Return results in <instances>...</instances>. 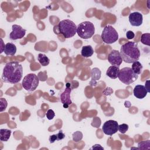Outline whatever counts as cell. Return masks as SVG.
Wrapping results in <instances>:
<instances>
[{
  "mask_svg": "<svg viewBox=\"0 0 150 150\" xmlns=\"http://www.w3.org/2000/svg\"><path fill=\"white\" fill-rule=\"evenodd\" d=\"M23 67L17 62L7 63L3 69L1 79L4 83L16 84L22 78Z\"/></svg>",
  "mask_w": 150,
  "mask_h": 150,
  "instance_id": "1",
  "label": "cell"
},
{
  "mask_svg": "<svg viewBox=\"0 0 150 150\" xmlns=\"http://www.w3.org/2000/svg\"><path fill=\"white\" fill-rule=\"evenodd\" d=\"M59 30L65 38H70L77 33L76 25L70 19H64L59 23Z\"/></svg>",
  "mask_w": 150,
  "mask_h": 150,
  "instance_id": "3",
  "label": "cell"
},
{
  "mask_svg": "<svg viewBox=\"0 0 150 150\" xmlns=\"http://www.w3.org/2000/svg\"><path fill=\"white\" fill-rule=\"evenodd\" d=\"M104 149V148H103V147H102L100 145H99V144H96V145H94L91 149Z\"/></svg>",
  "mask_w": 150,
  "mask_h": 150,
  "instance_id": "30",
  "label": "cell"
},
{
  "mask_svg": "<svg viewBox=\"0 0 150 150\" xmlns=\"http://www.w3.org/2000/svg\"><path fill=\"white\" fill-rule=\"evenodd\" d=\"M142 67H142V64L139 62L136 61V62L132 63L131 69L132 70V71L134 73L138 75V74H140L141 73Z\"/></svg>",
  "mask_w": 150,
  "mask_h": 150,
  "instance_id": "18",
  "label": "cell"
},
{
  "mask_svg": "<svg viewBox=\"0 0 150 150\" xmlns=\"http://www.w3.org/2000/svg\"><path fill=\"white\" fill-rule=\"evenodd\" d=\"M12 31L9 34V38L11 40H17L23 38L26 31V29L18 25H13L12 26Z\"/></svg>",
  "mask_w": 150,
  "mask_h": 150,
  "instance_id": "9",
  "label": "cell"
},
{
  "mask_svg": "<svg viewBox=\"0 0 150 150\" xmlns=\"http://www.w3.org/2000/svg\"><path fill=\"white\" fill-rule=\"evenodd\" d=\"M134 95L135 97L139 99H142L147 95V91L143 85H137L133 90Z\"/></svg>",
  "mask_w": 150,
  "mask_h": 150,
  "instance_id": "13",
  "label": "cell"
},
{
  "mask_svg": "<svg viewBox=\"0 0 150 150\" xmlns=\"http://www.w3.org/2000/svg\"><path fill=\"white\" fill-rule=\"evenodd\" d=\"M11 131L8 129H0V140L1 141H8L10 138Z\"/></svg>",
  "mask_w": 150,
  "mask_h": 150,
  "instance_id": "17",
  "label": "cell"
},
{
  "mask_svg": "<svg viewBox=\"0 0 150 150\" xmlns=\"http://www.w3.org/2000/svg\"><path fill=\"white\" fill-rule=\"evenodd\" d=\"M101 77V71L98 68L91 70V79L93 80H98Z\"/></svg>",
  "mask_w": 150,
  "mask_h": 150,
  "instance_id": "20",
  "label": "cell"
},
{
  "mask_svg": "<svg viewBox=\"0 0 150 150\" xmlns=\"http://www.w3.org/2000/svg\"><path fill=\"white\" fill-rule=\"evenodd\" d=\"M95 28L94 24L89 21H84L78 25L77 33L78 36L84 39L91 38L94 34Z\"/></svg>",
  "mask_w": 150,
  "mask_h": 150,
  "instance_id": "4",
  "label": "cell"
},
{
  "mask_svg": "<svg viewBox=\"0 0 150 150\" xmlns=\"http://www.w3.org/2000/svg\"><path fill=\"white\" fill-rule=\"evenodd\" d=\"M101 39L107 44H112L118 39L117 30L111 25H107L104 28L101 33Z\"/></svg>",
  "mask_w": 150,
  "mask_h": 150,
  "instance_id": "6",
  "label": "cell"
},
{
  "mask_svg": "<svg viewBox=\"0 0 150 150\" xmlns=\"http://www.w3.org/2000/svg\"><path fill=\"white\" fill-rule=\"evenodd\" d=\"M56 135L57 137V141L62 140L65 137V134L62 132V131H59V132Z\"/></svg>",
  "mask_w": 150,
  "mask_h": 150,
  "instance_id": "28",
  "label": "cell"
},
{
  "mask_svg": "<svg viewBox=\"0 0 150 150\" xmlns=\"http://www.w3.org/2000/svg\"><path fill=\"white\" fill-rule=\"evenodd\" d=\"M16 47L12 43H7L4 47V52L7 56H13L16 53Z\"/></svg>",
  "mask_w": 150,
  "mask_h": 150,
  "instance_id": "15",
  "label": "cell"
},
{
  "mask_svg": "<svg viewBox=\"0 0 150 150\" xmlns=\"http://www.w3.org/2000/svg\"><path fill=\"white\" fill-rule=\"evenodd\" d=\"M94 53V50L93 47L90 46H84L82 47L81 51V54L84 57H91Z\"/></svg>",
  "mask_w": 150,
  "mask_h": 150,
  "instance_id": "16",
  "label": "cell"
},
{
  "mask_svg": "<svg viewBox=\"0 0 150 150\" xmlns=\"http://www.w3.org/2000/svg\"><path fill=\"white\" fill-rule=\"evenodd\" d=\"M63 107L65 108H67L69 107V105L66 104H63Z\"/></svg>",
  "mask_w": 150,
  "mask_h": 150,
  "instance_id": "32",
  "label": "cell"
},
{
  "mask_svg": "<svg viewBox=\"0 0 150 150\" xmlns=\"http://www.w3.org/2000/svg\"><path fill=\"white\" fill-rule=\"evenodd\" d=\"M46 116L47 117V118L49 120H52L54 116H55V114H54V112L53 111V110H51V109H49L47 110V112L46 113Z\"/></svg>",
  "mask_w": 150,
  "mask_h": 150,
  "instance_id": "26",
  "label": "cell"
},
{
  "mask_svg": "<svg viewBox=\"0 0 150 150\" xmlns=\"http://www.w3.org/2000/svg\"><path fill=\"white\" fill-rule=\"evenodd\" d=\"M126 36L128 39H134V38L135 37V34L132 31L128 30L126 33Z\"/></svg>",
  "mask_w": 150,
  "mask_h": 150,
  "instance_id": "27",
  "label": "cell"
},
{
  "mask_svg": "<svg viewBox=\"0 0 150 150\" xmlns=\"http://www.w3.org/2000/svg\"><path fill=\"white\" fill-rule=\"evenodd\" d=\"M49 142L50 143L52 144L53 142H54L56 141H57V135L56 134H54V135H50L49 137Z\"/></svg>",
  "mask_w": 150,
  "mask_h": 150,
  "instance_id": "29",
  "label": "cell"
},
{
  "mask_svg": "<svg viewBox=\"0 0 150 150\" xmlns=\"http://www.w3.org/2000/svg\"><path fill=\"white\" fill-rule=\"evenodd\" d=\"M149 148H150V141L149 140L141 141L138 144V149H149Z\"/></svg>",
  "mask_w": 150,
  "mask_h": 150,
  "instance_id": "21",
  "label": "cell"
},
{
  "mask_svg": "<svg viewBox=\"0 0 150 150\" xmlns=\"http://www.w3.org/2000/svg\"><path fill=\"white\" fill-rule=\"evenodd\" d=\"M0 106H1V112L3 111L4 110H5L7 107V105H8V103H7V101L4 98H0Z\"/></svg>",
  "mask_w": 150,
  "mask_h": 150,
  "instance_id": "25",
  "label": "cell"
},
{
  "mask_svg": "<svg viewBox=\"0 0 150 150\" xmlns=\"http://www.w3.org/2000/svg\"><path fill=\"white\" fill-rule=\"evenodd\" d=\"M118 124L116 121L108 120L104 122L102 129L103 132L108 135H112L116 133L118 129Z\"/></svg>",
  "mask_w": 150,
  "mask_h": 150,
  "instance_id": "8",
  "label": "cell"
},
{
  "mask_svg": "<svg viewBox=\"0 0 150 150\" xmlns=\"http://www.w3.org/2000/svg\"><path fill=\"white\" fill-rule=\"evenodd\" d=\"M120 53L122 61L127 63L138 61L141 54L138 44L134 42H128L122 45Z\"/></svg>",
  "mask_w": 150,
  "mask_h": 150,
  "instance_id": "2",
  "label": "cell"
},
{
  "mask_svg": "<svg viewBox=\"0 0 150 150\" xmlns=\"http://www.w3.org/2000/svg\"><path fill=\"white\" fill-rule=\"evenodd\" d=\"M150 34L149 33H144L141 36V42L145 45L150 46Z\"/></svg>",
  "mask_w": 150,
  "mask_h": 150,
  "instance_id": "22",
  "label": "cell"
},
{
  "mask_svg": "<svg viewBox=\"0 0 150 150\" xmlns=\"http://www.w3.org/2000/svg\"><path fill=\"white\" fill-rule=\"evenodd\" d=\"M39 80L38 77L33 73L26 75L22 80V85L24 89L28 91H33L36 89L39 85Z\"/></svg>",
  "mask_w": 150,
  "mask_h": 150,
  "instance_id": "7",
  "label": "cell"
},
{
  "mask_svg": "<svg viewBox=\"0 0 150 150\" xmlns=\"http://www.w3.org/2000/svg\"><path fill=\"white\" fill-rule=\"evenodd\" d=\"M72 88L70 87V83H66V87L64 91L60 94V100L63 104H66L69 105H70L72 102L70 99V93L71 91Z\"/></svg>",
  "mask_w": 150,
  "mask_h": 150,
  "instance_id": "12",
  "label": "cell"
},
{
  "mask_svg": "<svg viewBox=\"0 0 150 150\" xmlns=\"http://www.w3.org/2000/svg\"><path fill=\"white\" fill-rule=\"evenodd\" d=\"M38 60L40 63V64L43 66H47L50 62L49 59L45 54L42 53H39L38 54Z\"/></svg>",
  "mask_w": 150,
  "mask_h": 150,
  "instance_id": "19",
  "label": "cell"
},
{
  "mask_svg": "<svg viewBox=\"0 0 150 150\" xmlns=\"http://www.w3.org/2000/svg\"><path fill=\"white\" fill-rule=\"evenodd\" d=\"M149 82V80H147V81H146V83H145V86H144L145 88H146V91H147L148 93H149V92H150L149 87V84H148Z\"/></svg>",
  "mask_w": 150,
  "mask_h": 150,
  "instance_id": "31",
  "label": "cell"
},
{
  "mask_svg": "<svg viewBox=\"0 0 150 150\" xmlns=\"http://www.w3.org/2000/svg\"><path fill=\"white\" fill-rule=\"evenodd\" d=\"M73 136V140L77 142H79V141L81 140V139L83 138V134L80 131H76L75 132H74L72 135Z\"/></svg>",
  "mask_w": 150,
  "mask_h": 150,
  "instance_id": "23",
  "label": "cell"
},
{
  "mask_svg": "<svg viewBox=\"0 0 150 150\" xmlns=\"http://www.w3.org/2000/svg\"><path fill=\"white\" fill-rule=\"evenodd\" d=\"M138 77V74L134 73L131 68L128 67L120 70L118 74V78L120 81L127 85H129L134 83Z\"/></svg>",
  "mask_w": 150,
  "mask_h": 150,
  "instance_id": "5",
  "label": "cell"
},
{
  "mask_svg": "<svg viewBox=\"0 0 150 150\" xmlns=\"http://www.w3.org/2000/svg\"><path fill=\"white\" fill-rule=\"evenodd\" d=\"M143 21L142 15L138 12L131 13L129 15V22L133 26H139Z\"/></svg>",
  "mask_w": 150,
  "mask_h": 150,
  "instance_id": "11",
  "label": "cell"
},
{
  "mask_svg": "<svg viewBox=\"0 0 150 150\" xmlns=\"http://www.w3.org/2000/svg\"><path fill=\"white\" fill-rule=\"evenodd\" d=\"M120 71L119 67L111 66L109 67L106 71V75L112 79H115L118 77V74Z\"/></svg>",
  "mask_w": 150,
  "mask_h": 150,
  "instance_id": "14",
  "label": "cell"
},
{
  "mask_svg": "<svg viewBox=\"0 0 150 150\" xmlns=\"http://www.w3.org/2000/svg\"><path fill=\"white\" fill-rule=\"evenodd\" d=\"M128 129V125L126 124H122L118 125V130L120 131V133L125 134Z\"/></svg>",
  "mask_w": 150,
  "mask_h": 150,
  "instance_id": "24",
  "label": "cell"
},
{
  "mask_svg": "<svg viewBox=\"0 0 150 150\" xmlns=\"http://www.w3.org/2000/svg\"><path fill=\"white\" fill-rule=\"evenodd\" d=\"M108 61L112 66L119 67L122 62L120 52L117 50H111L108 56Z\"/></svg>",
  "mask_w": 150,
  "mask_h": 150,
  "instance_id": "10",
  "label": "cell"
}]
</instances>
